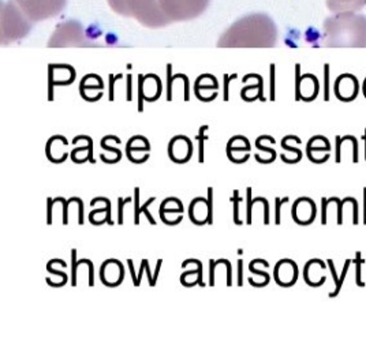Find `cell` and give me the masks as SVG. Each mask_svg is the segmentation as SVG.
Here are the masks:
<instances>
[{
    "instance_id": "1",
    "label": "cell",
    "mask_w": 366,
    "mask_h": 349,
    "mask_svg": "<svg viewBox=\"0 0 366 349\" xmlns=\"http://www.w3.org/2000/svg\"><path fill=\"white\" fill-rule=\"evenodd\" d=\"M276 36V25L269 16L252 14L237 21L223 34L219 46H272Z\"/></svg>"
},
{
    "instance_id": "2",
    "label": "cell",
    "mask_w": 366,
    "mask_h": 349,
    "mask_svg": "<svg viewBox=\"0 0 366 349\" xmlns=\"http://www.w3.org/2000/svg\"><path fill=\"white\" fill-rule=\"evenodd\" d=\"M328 46H366V16L352 11L339 13L324 24Z\"/></svg>"
},
{
    "instance_id": "3",
    "label": "cell",
    "mask_w": 366,
    "mask_h": 349,
    "mask_svg": "<svg viewBox=\"0 0 366 349\" xmlns=\"http://www.w3.org/2000/svg\"><path fill=\"white\" fill-rule=\"evenodd\" d=\"M112 11L126 18H134L147 28H162L171 24L159 0H107Z\"/></svg>"
},
{
    "instance_id": "4",
    "label": "cell",
    "mask_w": 366,
    "mask_h": 349,
    "mask_svg": "<svg viewBox=\"0 0 366 349\" xmlns=\"http://www.w3.org/2000/svg\"><path fill=\"white\" fill-rule=\"evenodd\" d=\"M162 10L171 22L190 21L201 16L211 0H159Z\"/></svg>"
},
{
    "instance_id": "5",
    "label": "cell",
    "mask_w": 366,
    "mask_h": 349,
    "mask_svg": "<svg viewBox=\"0 0 366 349\" xmlns=\"http://www.w3.org/2000/svg\"><path fill=\"white\" fill-rule=\"evenodd\" d=\"M31 22H40L61 14L67 0H14Z\"/></svg>"
},
{
    "instance_id": "6",
    "label": "cell",
    "mask_w": 366,
    "mask_h": 349,
    "mask_svg": "<svg viewBox=\"0 0 366 349\" xmlns=\"http://www.w3.org/2000/svg\"><path fill=\"white\" fill-rule=\"evenodd\" d=\"M292 217L297 224L307 226L312 224L316 217V205L309 198H300L294 202Z\"/></svg>"
},
{
    "instance_id": "7",
    "label": "cell",
    "mask_w": 366,
    "mask_h": 349,
    "mask_svg": "<svg viewBox=\"0 0 366 349\" xmlns=\"http://www.w3.org/2000/svg\"><path fill=\"white\" fill-rule=\"evenodd\" d=\"M358 81L354 76H340L335 82L336 97L340 101H351L355 100L358 94Z\"/></svg>"
},
{
    "instance_id": "8",
    "label": "cell",
    "mask_w": 366,
    "mask_h": 349,
    "mask_svg": "<svg viewBox=\"0 0 366 349\" xmlns=\"http://www.w3.org/2000/svg\"><path fill=\"white\" fill-rule=\"evenodd\" d=\"M366 6V0H327V7L330 11L339 14L352 11L357 13Z\"/></svg>"
},
{
    "instance_id": "9",
    "label": "cell",
    "mask_w": 366,
    "mask_h": 349,
    "mask_svg": "<svg viewBox=\"0 0 366 349\" xmlns=\"http://www.w3.org/2000/svg\"><path fill=\"white\" fill-rule=\"evenodd\" d=\"M354 263H355V273H357V277H355L357 285H358V287H365V283L361 280V266L365 263V259L361 258V253H360V251H358L357 256H355Z\"/></svg>"
},
{
    "instance_id": "10",
    "label": "cell",
    "mask_w": 366,
    "mask_h": 349,
    "mask_svg": "<svg viewBox=\"0 0 366 349\" xmlns=\"http://www.w3.org/2000/svg\"><path fill=\"white\" fill-rule=\"evenodd\" d=\"M207 130H209V127L208 126H202L201 128H199V163H204V141H208L209 138L205 136V131Z\"/></svg>"
},
{
    "instance_id": "11",
    "label": "cell",
    "mask_w": 366,
    "mask_h": 349,
    "mask_svg": "<svg viewBox=\"0 0 366 349\" xmlns=\"http://www.w3.org/2000/svg\"><path fill=\"white\" fill-rule=\"evenodd\" d=\"M351 259H347L346 261V263H345V268H343V273L342 275L339 277V283H337V285H336V289L334 292H331L330 293V298H335L337 296V293L340 292V289H342V285H343V283H345V278H346V275H347V272H349V268H350Z\"/></svg>"
},
{
    "instance_id": "12",
    "label": "cell",
    "mask_w": 366,
    "mask_h": 349,
    "mask_svg": "<svg viewBox=\"0 0 366 349\" xmlns=\"http://www.w3.org/2000/svg\"><path fill=\"white\" fill-rule=\"evenodd\" d=\"M144 76H139L138 78V111L142 112L144 111V101L147 100V96L144 94Z\"/></svg>"
},
{
    "instance_id": "13",
    "label": "cell",
    "mask_w": 366,
    "mask_h": 349,
    "mask_svg": "<svg viewBox=\"0 0 366 349\" xmlns=\"http://www.w3.org/2000/svg\"><path fill=\"white\" fill-rule=\"evenodd\" d=\"M208 224H214V188H208Z\"/></svg>"
},
{
    "instance_id": "14",
    "label": "cell",
    "mask_w": 366,
    "mask_h": 349,
    "mask_svg": "<svg viewBox=\"0 0 366 349\" xmlns=\"http://www.w3.org/2000/svg\"><path fill=\"white\" fill-rule=\"evenodd\" d=\"M239 201H242V199L239 198V191L235 190V191H234V197L231 198V202H234V221H235L237 226L244 224V221H241V220H239V216H238V203H239Z\"/></svg>"
},
{
    "instance_id": "15",
    "label": "cell",
    "mask_w": 366,
    "mask_h": 349,
    "mask_svg": "<svg viewBox=\"0 0 366 349\" xmlns=\"http://www.w3.org/2000/svg\"><path fill=\"white\" fill-rule=\"evenodd\" d=\"M289 202V197H285L283 199L280 198H274V221H276V226L280 224V209H282V203H286Z\"/></svg>"
},
{
    "instance_id": "16",
    "label": "cell",
    "mask_w": 366,
    "mask_h": 349,
    "mask_svg": "<svg viewBox=\"0 0 366 349\" xmlns=\"http://www.w3.org/2000/svg\"><path fill=\"white\" fill-rule=\"evenodd\" d=\"M261 201L264 203V224H269V203L265 198L257 197L253 199V205Z\"/></svg>"
},
{
    "instance_id": "17",
    "label": "cell",
    "mask_w": 366,
    "mask_h": 349,
    "mask_svg": "<svg viewBox=\"0 0 366 349\" xmlns=\"http://www.w3.org/2000/svg\"><path fill=\"white\" fill-rule=\"evenodd\" d=\"M99 201L106 202V205H107V217H106V220H107L108 226H114V221L111 220V201L104 197L94 198V199L91 202L92 206H94V205H96V202H99Z\"/></svg>"
},
{
    "instance_id": "18",
    "label": "cell",
    "mask_w": 366,
    "mask_h": 349,
    "mask_svg": "<svg viewBox=\"0 0 366 349\" xmlns=\"http://www.w3.org/2000/svg\"><path fill=\"white\" fill-rule=\"evenodd\" d=\"M187 263H196L197 266H199V277H197V284H199L201 287H204L205 284L202 283V263L199 262V261H197V259H187V261H184L183 262V268H186L187 266Z\"/></svg>"
},
{
    "instance_id": "19",
    "label": "cell",
    "mask_w": 366,
    "mask_h": 349,
    "mask_svg": "<svg viewBox=\"0 0 366 349\" xmlns=\"http://www.w3.org/2000/svg\"><path fill=\"white\" fill-rule=\"evenodd\" d=\"M79 139H85V141H88V146H89V149H88V160L91 161V164H94V158H93V141H92V138L85 137V136H82V137H76L73 139V143H76Z\"/></svg>"
},
{
    "instance_id": "20",
    "label": "cell",
    "mask_w": 366,
    "mask_h": 349,
    "mask_svg": "<svg viewBox=\"0 0 366 349\" xmlns=\"http://www.w3.org/2000/svg\"><path fill=\"white\" fill-rule=\"evenodd\" d=\"M246 193H247V216H246V223L247 224H252V206H253V199H252V188L249 187L247 190H246Z\"/></svg>"
},
{
    "instance_id": "21",
    "label": "cell",
    "mask_w": 366,
    "mask_h": 349,
    "mask_svg": "<svg viewBox=\"0 0 366 349\" xmlns=\"http://www.w3.org/2000/svg\"><path fill=\"white\" fill-rule=\"evenodd\" d=\"M154 199H156V198H154V197L149 198V199H148V201H147V202H145V203H144V205H142V208H141V209H139V211H141V212L145 213V216H147V218H148V220H149V223H151V224H152V226H154V224H156V221H154V220H153L152 216H151V213H149V211H148V206H149V205H151V203H153V202H154Z\"/></svg>"
},
{
    "instance_id": "22",
    "label": "cell",
    "mask_w": 366,
    "mask_h": 349,
    "mask_svg": "<svg viewBox=\"0 0 366 349\" xmlns=\"http://www.w3.org/2000/svg\"><path fill=\"white\" fill-rule=\"evenodd\" d=\"M332 199L335 201L336 205H337V224L340 226L343 223V206L346 203V199H343V201H340L339 198H332Z\"/></svg>"
},
{
    "instance_id": "23",
    "label": "cell",
    "mask_w": 366,
    "mask_h": 349,
    "mask_svg": "<svg viewBox=\"0 0 366 349\" xmlns=\"http://www.w3.org/2000/svg\"><path fill=\"white\" fill-rule=\"evenodd\" d=\"M78 263L79 265L81 263H88V266H89V287H93L94 285V268H93L92 261H89V259H79Z\"/></svg>"
},
{
    "instance_id": "24",
    "label": "cell",
    "mask_w": 366,
    "mask_h": 349,
    "mask_svg": "<svg viewBox=\"0 0 366 349\" xmlns=\"http://www.w3.org/2000/svg\"><path fill=\"white\" fill-rule=\"evenodd\" d=\"M55 202H61V203H63V224L67 226V223H69V221H67V206L70 205V202L66 201L64 198L61 197L56 198Z\"/></svg>"
},
{
    "instance_id": "25",
    "label": "cell",
    "mask_w": 366,
    "mask_h": 349,
    "mask_svg": "<svg viewBox=\"0 0 366 349\" xmlns=\"http://www.w3.org/2000/svg\"><path fill=\"white\" fill-rule=\"evenodd\" d=\"M71 257H73V280H71V285L76 287V266L79 265L78 261H76V250H73L71 253Z\"/></svg>"
},
{
    "instance_id": "26",
    "label": "cell",
    "mask_w": 366,
    "mask_h": 349,
    "mask_svg": "<svg viewBox=\"0 0 366 349\" xmlns=\"http://www.w3.org/2000/svg\"><path fill=\"white\" fill-rule=\"evenodd\" d=\"M324 100H330V69L328 66L325 67V93H324Z\"/></svg>"
},
{
    "instance_id": "27",
    "label": "cell",
    "mask_w": 366,
    "mask_h": 349,
    "mask_svg": "<svg viewBox=\"0 0 366 349\" xmlns=\"http://www.w3.org/2000/svg\"><path fill=\"white\" fill-rule=\"evenodd\" d=\"M129 202H132V198H126L124 201H123V198H119V201H118V205H119V221L118 223L121 226L123 224V209H124V205Z\"/></svg>"
},
{
    "instance_id": "28",
    "label": "cell",
    "mask_w": 366,
    "mask_h": 349,
    "mask_svg": "<svg viewBox=\"0 0 366 349\" xmlns=\"http://www.w3.org/2000/svg\"><path fill=\"white\" fill-rule=\"evenodd\" d=\"M76 202L78 203V224H84V203L79 198L76 197Z\"/></svg>"
},
{
    "instance_id": "29",
    "label": "cell",
    "mask_w": 366,
    "mask_h": 349,
    "mask_svg": "<svg viewBox=\"0 0 366 349\" xmlns=\"http://www.w3.org/2000/svg\"><path fill=\"white\" fill-rule=\"evenodd\" d=\"M321 202H322V208H321V223L325 226L327 224V208H328V199H325V198H322L321 199Z\"/></svg>"
},
{
    "instance_id": "30",
    "label": "cell",
    "mask_w": 366,
    "mask_h": 349,
    "mask_svg": "<svg viewBox=\"0 0 366 349\" xmlns=\"http://www.w3.org/2000/svg\"><path fill=\"white\" fill-rule=\"evenodd\" d=\"M282 148H283L285 151H289V152L295 153V154L298 156V158H300V160L302 158V152H301L300 149H295V148H291V146H289V145L286 143V141H285V139L282 141Z\"/></svg>"
},
{
    "instance_id": "31",
    "label": "cell",
    "mask_w": 366,
    "mask_h": 349,
    "mask_svg": "<svg viewBox=\"0 0 366 349\" xmlns=\"http://www.w3.org/2000/svg\"><path fill=\"white\" fill-rule=\"evenodd\" d=\"M138 201H139V188H136V197H134V202H136V220H134V223L136 224H139V213H141V208H139V203H138Z\"/></svg>"
},
{
    "instance_id": "32",
    "label": "cell",
    "mask_w": 366,
    "mask_h": 349,
    "mask_svg": "<svg viewBox=\"0 0 366 349\" xmlns=\"http://www.w3.org/2000/svg\"><path fill=\"white\" fill-rule=\"evenodd\" d=\"M122 76H115V78H112V76H111V78H109V101H114L115 100V97H114V84H115V81L117 79H119Z\"/></svg>"
},
{
    "instance_id": "33",
    "label": "cell",
    "mask_w": 366,
    "mask_h": 349,
    "mask_svg": "<svg viewBox=\"0 0 366 349\" xmlns=\"http://www.w3.org/2000/svg\"><path fill=\"white\" fill-rule=\"evenodd\" d=\"M342 138L336 137V163H340L342 161V156H340V148H342Z\"/></svg>"
},
{
    "instance_id": "34",
    "label": "cell",
    "mask_w": 366,
    "mask_h": 349,
    "mask_svg": "<svg viewBox=\"0 0 366 349\" xmlns=\"http://www.w3.org/2000/svg\"><path fill=\"white\" fill-rule=\"evenodd\" d=\"M238 269H239V273H238V285L242 287L244 285V280H242V269H244V261L239 259L238 261Z\"/></svg>"
},
{
    "instance_id": "35",
    "label": "cell",
    "mask_w": 366,
    "mask_h": 349,
    "mask_svg": "<svg viewBox=\"0 0 366 349\" xmlns=\"http://www.w3.org/2000/svg\"><path fill=\"white\" fill-rule=\"evenodd\" d=\"M256 146L259 148V151H262V152H268L272 154V158H276V151L274 149H271V148H267V146H262L261 143H259V139H257V142H256Z\"/></svg>"
},
{
    "instance_id": "36",
    "label": "cell",
    "mask_w": 366,
    "mask_h": 349,
    "mask_svg": "<svg viewBox=\"0 0 366 349\" xmlns=\"http://www.w3.org/2000/svg\"><path fill=\"white\" fill-rule=\"evenodd\" d=\"M52 203H54V201L49 198L48 199V220H46V223L51 226L52 224Z\"/></svg>"
},
{
    "instance_id": "37",
    "label": "cell",
    "mask_w": 366,
    "mask_h": 349,
    "mask_svg": "<svg viewBox=\"0 0 366 349\" xmlns=\"http://www.w3.org/2000/svg\"><path fill=\"white\" fill-rule=\"evenodd\" d=\"M51 76H49V94H48V100L52 101L54 100V93H52V86H54V79H52V67L49 69Z\"/></svg>"
},
{
    "instance_id": "38",
    "label": "cell",
    "mask_w": 366,
    "mask_h": 349,
    "mask_svg": "<svg viewBox=\"0 0 366 349\" xmlns=\"http://www.w3.org/2000/svg\"><path fill=\"white\" fill-rule=\"evenodd\" d=\"M162 259H159L157 261V266H156V272H154V277H153V287L156 285V281H157V275H159V270H160V268H162Z\"/></svg>"
},
{
    "instance_id": "39",
    "label": "cell",
    "mask_w": 366,
    "mask_h": 349,
    "mask_svg": "<svg viewBox=\"0 0 366 349\" xmlns=\"http://www.w3.org/2000/svg\"><path fill=\"white\" fill-rule=\"evenodd\" d=\"M127 101H132L133 98H132V76H129L127 78Z\"/></svg>"
},
{
    "instance_id": "40",
    "label": "cell",
    "mask_w": 366,
    "mask_h": 349,
    "mask_svg": "<svg viewBox=\"0 0 366 349\" xmlns=\"http://www.w3.org/2000/svg\"><path fill=\"white\" fill-rule=\"evenodd\" d=\"M127 262H129V266H130V270H132V277H133L134 285H136V287H138L137 278H136V273H134V269H133V261H132V259H129Z\"/></svg>"
},
{
    "instance_id": "41",
    "label": "cell",
    "mask_w": 366,
    "mask_h": 349,
    "mask_svg": "<svg viewBox=\"0 0 366 349\" xmlns=\"http://www.w3.org/2000/svg\"><path fill=\"white\" fill-rule=\"evenodd\" d=\"M144 269H145V259H142V263H141V272H139V275H138V285L141 284V277H142V273H144Z\"/></svg>"
},
{
    "instance_id": "42",
    "label": "cell",
    "mask_w": 366,
    "mask_h": 349,
    "mask_svg": "<svg viewBox=\"0 0 366 349\" xmlns=\"http://www.w3.org/2000/svg\"><path fill=\"white\" fill-rule=\"evenodd\" d=\"M364 94H365V97H366V79H365V82H364Z\"/></svg>"
},
{
    "instance_id": "43",
    "label": "cell",
    "mask_w": 366,
    "mask_h": 349,
    "mask_svg": "<svg viewBox=\"0 0 366 349\" xmlns=\"http://www.w3.org/2000/svg\"><path fill=\"white\" fill-rule=\"evenodd\" d=\"M364 139H365V160H366V130H365V136H364Z\"/></svg>"
},
{
    "instance_id": "44",
    "label": "cell",
    "mask_w": 366,
    "mask_h": 349,
    "mask_svg": "<svg viewBox=\"0 0 366 349\" xmlns=\"http://www.w3.org/2000/svg\"><path fill=\"white\" fill-rule=\"evenodd\" d=\"M364 223H365V224H366V220H365V221H364Z\"/></svg>"
}]
</instances>
